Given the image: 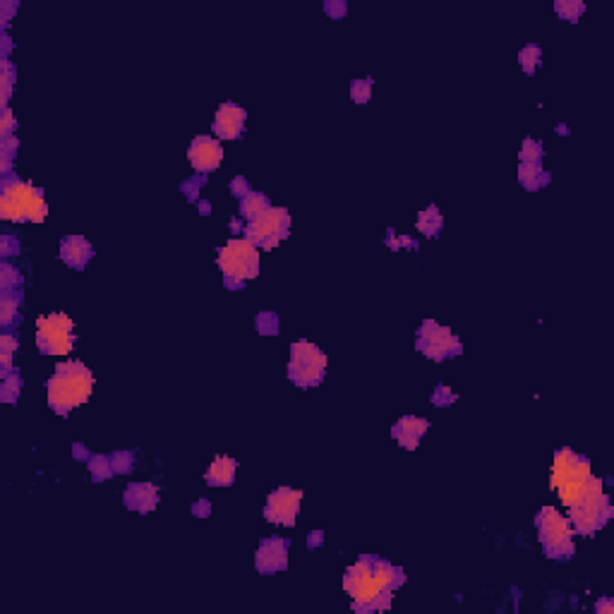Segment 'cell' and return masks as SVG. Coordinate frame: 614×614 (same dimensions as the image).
Listing matches in <instances>:
<instances>
[{"label":"cell","mask_w":614,"mask_h":614,"mask_svg":"<svg viewBox=\"0 0 614 614\" xmlns=\"http://www.w3.org/2000/svg\"><path fill=\"white\" fill-rule=\"evenodd\" d=\"M406 583L404 569L389 564L382 557H360L344 576V588L353 600V610L360 614L387 610L391 593Z\"/></svg>","instance_id":"1"},{"label":"cell","mask_w":614,"mask_h":614,"mask_svg":"<svg viewBox=\"0 0 614 614\" xmlns=\"http://www.w3.org/2000/svg\"><path fill=\"white\" fill-rule=\"evenodd\" d=\"M91 389H94V374L84 362H63L48 379V406L58 415H68L70 410L86 404Z\"/></svg>","instance_id":"2"},{"label":"cell","mask_w":614,"mask_h":614,"mask_svg":"<svg viewBox=\"0 0 614 614\" xmlns=\"http://www.w3.org/2000/svg\"><path fill=\"white\" fill-rule=\"evenodd\" d=\"M0 192V216L13 224H41L48 216V204L43 190L17 176L3 178Z\"/></svg>","instance_id":"3"},{"label":"cell","mask_w":614,"mask_h":614,"mask_svg":"<svg viewBox=\"0 0 614 614\" xmlns=\"http://www.w3.org/2000/svg\"><path fill=\"white\" fill-rule=\"evenodd\" d=\"M571 528L574 532H578L581 537H590L595 535L597 530H602L607 523H610L614 507L612 499L605 494V485H602L600 477L590 475L588 482H585L581 497L571 504Z\"/></svg>","instance_id":"4"},{"label":"cell","mask_w":614,"mask_h":614,"mask_svg":"<svg viewBox=\"0 0 614 614\" xmlns=\"http://www.w3.org/2000/svg\"><path fill=\"white\" fill-rule=\"evenodd\" d=\"M219 269L228 291H240L247 281L259 276V250L247 238H231L219 250Z\"/></svg>","instance_id":"5"},{"label":"cell","mask_w":614,"mask_h":614,"mask_svg":"<svg viewBox=\"0 0 614 614\" xmlns=\"http://www.w3.org/2000/svg\"><path fill=\"white\" fill-rule=\"evenodd\" d=\"M590 475H593V468H590V461L583 454H576L574 449H559L554 454L552 490L559 492V499L567 507H571L581 497Z\"/></svg>","instance_id":"6"},{"label":"cell","mask_w":614,"mask_h":614,"mask_svg":"<svg viewBox=\"0 0 614 614\" xmlns=\"http://www.w3.org/2000/svg\"><path fill=\"white\" fill-rule=\"evenodd\" d=\"M535 525H537V535H540V545L542 552L550 559H559V562H567V559L574 557V528L571 521L567 516H562L554 507H542L540 514L535 516Z\"/></svg>","instance_id":"7"},{"label":"cell","mask_w":614,"mask_h":614,"mask_svg":"<svg viewBox=\"0 0 614 614\" xmlns=\"http://www.w3.org/2000/svg\"><path fill=\"white\" fill-rule=\"evenodd\" d=\"M329 358L309 341H298L291 346V358H288V379L298 384L300 389L319 387L322 379L327 377Z\"/></svg>","instance_id":"8"},{"label":"cell","mask_w":614,"mask_h":614,"mask_svg":"<svg viewBox=\"0 0 614 614\" xmlns=\"http://www.w3.org/2000/svg\"><path fill=\"white\" fill-rule=\"evenodd\" d=\"M36 346L43 355H65L75 344V322L65 312L43 314L36 322Z\"/></svg>","instance_id":"9"},{"label":"cell","mask_w":614,"mask_h":614,"mask_svg":"<svg viewBox=\"0 0 614 614\" xmlns=\"http://www.w3.org/2000/svg\"><path fill=\"white\" fill-rule=\"evenodd\" d=\"M291 233V214L281 206H269L245 226V238L254 247L271 250Z\"/></svg>","instance_id":"10"},{"label":"cell","mask_w":614,"mask_h":614,"mask_svg":"<svg viewBox=\"0 0 614 614\" xmlns=\"http://www.w3.org/2000/svg\"><path fill=\"white\" fill-rule=\"evenodd\" d=\"M415 348L425 358H430V360L442 362L459 355V353L463 351V344H461V339L449 327H439L434 319H425V322L420 324V329H417Z\"/></svg>","instance_id":"11"},{"label":"cell","mask_w":614,"mask_h":614,"mask_svg":"<svg viewBox=\"0 0 614 614\" xmlns=\"http://www.w3.org/2000/svg\"><path fill=\"white\" fill-rule=\"evenodd\" d=\"M302 492L293 490V487H276L274 492L266 497L264 519L269 523L279 525H296V519L300 514Z\"/></svg>","instance_id":"12"},{"label":"cell","mask_w":614,"mask_h":614,"mask_svg":"<svg viewBox=\"0 0 614 614\" xmlns=\"http://www.w3.org/2000/svg\"><path fill=\"white\" fill-rule=\"evenodd\" d=\"M187 161L197 173H211L224 161V146L216 137H194L187 146Z\"/></svg>","instance_id":"13"},{"label":"cell","mask_w":614,"mask_h":614,"mask_svg":"<svg viewBox=\"0 0 614 614\" xmlns=\"http://www.w3.org/2000/svg\"><path fill=\"white\" fill-rule=\"evenodd\" d=\"M247 125V111L233 101H226L219 106L214 116V132L221 139H240Z\"/></svg>","instance_id":"14"},{"label":"cell","mask_w":614,"mask_h":614,"mask_svg":"<svg viewBox=\"0 0 614 614\" xmlns=\"http://www.w3.org/2000/svg\"><path fill=\"white\" fill-rule=\"evenodd\" d=\"M254 567L259 574H276L288 567V542L284 537H266L254 554Z\"/></svg>","instance_id":"15"},{"label":"cell","mask_w":614,"mask_h":614,"mask_svg":"<svg viewBox=\"0 0 614 614\" xmlns=\"http://www.w3.org/2000/svg\"><path fill=\"white\" fill-rule=\"evenodd\" d=\"M125 507L130 512H139V514H149L159 507V487L154 482H130L125 487Z\"/></svg>","instance_id":"16"},{"label":"cell","mask_w":614,"mask_h":614,"mask_svg":"<svg viewBox=\"0 0 614 614\" xmlns=\"http://www.w3.org/2000/svg\"><path fill=\"white\" fill-rule=\"evenodd\" d=\"M430 430V422L425 417H417V415H404L394 427H391V437L401 444L404 449H417V444L422 442V437Z\"/></svg>","instance_id":"17"},{"label":"cell","mask_w":614,"mask_h":614,"mask_svg":"<svg viewBox=\"0 0 614 614\" xmlns=\"http://www.w3.org/2000/svg\"><path fill=\"white\" fill-rule=\"evenodd\" d=\"M58 254H61V262L68 264L70 269L82 271L86 262L94 257V247H91V243L84 236H65L61 240Z\"/></svg>","instance_id":"18"},{"label":"cell","mask_w":614,"mask_h":614,"mask_svg":"<svg viewBox=\"0 0 614 614\" xmlns=\"http://www.w3.org/2000/svg\"><path fill=\"white\" fill-rule=\"evenodd\" d=\"M236 473H238V461L231 459V456H219V459L211 461V466L204 473L206 485L211 487H231L236 482Z\"/></svg>","instance_id":"19"},{"label":"cell","mask_w":614,"mask_h":614,"mask_svg":"<svg viewBox=\"0 0 614 614\" xmlns=\"http://www.w3.org/2000/svg\"><path fill=\"white\" fill-rule=\"evenodd\" d=\"M20 305L22 291H0V322H3V329H13V324L20 322Z\"/></svg>","instance_id":"20"},{"label":"cell","mask_w":614,"mask_h":614,"mask_svg":"<svg viewBox=\"0 0 614 614\" xmlns=\"http://www.w3.org/2000/svg\"><path fill=\"white\" fill-rule=\"evenodd\" d=\"M519 181H521L523 187H528V190H540V187H545V185L550 183V173L542 168V161H540V164L521 161V164H519Z\"/></svg>","instance_id":"21"},{"label":"cell","mask_w":614,"mask_h":614,"mask_svg":"<svg viewBox=\"0 0 614 614\" xmlns=\"http://www.w3.org/2000/svg\"><path fill=\"white\" fill-rule=\"evenodd\" d=\"M415 228H417V231H420L425 238L439 236V233H442V228H444V216H442V211H439L434 204H430L425 211H420V214H417Z\"/></svg>","instance_id":"22"},{"label":"cell","mask_w":614,"mask_h":614,"mask_svg":"<svg viewBox=\"0 0 614 614\" xmlns=\"http://www.w3.org/2000/svg\"><path fill=\"white\" fill-rule=\"evenodd\" d=\"M271 206V202H269V197H266L264 192H250L247 197H243L240 199V216L243 219H247V221H252L254 216H259L262 214V211H266Z\"/></svg>","instance_id":"23"},{"label":"cell","mask_w":614,"mask_h":614,"mask_svg":"<svg viewBox=\"0 0 614 614\" xmlns=\"http://www.w3.org/2000/svg\"><path fill=\"white\" fill-rule=\"evenodd\" d=\"M17 351H20V339L10 329H5L3 336H0V362H3V374H8L15 369L13 358Z\"/></svg>","instance_id":"24"},{"label":"cell","mask_w":614,"mask_h":614,"mask_svg":"<svg viewBox=\"0 0 614 614\" xmlns=\"http://www.w3.org/2000/svg\"><path fill=\"white\" fill-rule=\"evenodd\" d=\"M540 63H542V48L537 46V43H528V46L521 48L519 65L523 68L525 75H535L537 68H540Z\"/></svg>","instance_id":"25"},{"label":"cell","mask_w":614,"mask_h":614,"mask_svg":"<svg viewBox=\"0 0 614 614\" xmlns=\"http://www.w3.org/2000/svg\"><path fill=\"white\" fill-rule=\"evenodd\" d=\"M22 394V374L17 372V369H13V372L3 374V384H0V396H3L5 404L13 406L15 401L20 399Z\"/></svg>","instance_id":"26"},{"label":"cell","mask_w":614,"mask_h":614,"mask_svg":"<svg viewBox=\"0 0 614 614\" xmlns=\"http://www.w3.org/2000/svg\"><path fill=\"white\" fill-rule=\"evenodd\" d=\"M86 463H89V473H91V477H94V482H106L111 475H116V473H113L111 456H103V454L91 456Z\"/></svg>","instance_id":"27"},{"label":"cell","mask_w":614,"mask_h":614,"mask_svg":"<svg viewBox=\"0 0 614 614\" xmlns=\"http://www.w3.org/2000/svg\"><path fill=\"white\" fill-rule=\"evenodd\" d=\"M20 149V139L15 137H5V139H0V161H3V164H0V171H3V178L5 176H13V173H10V168H13V161H15V151Z\"/></svg>","instance_id":"28"},{"label":"cell","mask_w":614,"mask_h":614,"mask_svg":"<svg viewBox=\"0 0 614 614\" xmlns=\"http://www.w3.org/2000/svg\"><path fill=\"white\" fill-rule=\"evenodd\" d=\"M554 13L564 22H578L581 15L585 13V5L581 0H557L554 3Z\"/></svg>","instance_id":"29"},{"label":"cell","mask_w":614,"mask_h":614,"mask_svg":"<svg viewBox=\"0 0 614 614\" xmlns=\"http://www.w3.org/2000/svg\"><path fill=\"white\" fill-rule=\"evenodd\" d=\"M15 65L5 58V61H0V82H3V108H10L8 101H10V94H13V84H15Z\"/></svg>","instance_id":"30"},{"label":"cell","mask_w":614,"mask_h":614,"mask_svg":"<svg viewBox=\"0 0 614 614\" xmlns=\"http://www.w3.org/2000/svg\"><path fill=\"white\" fill-rule=\"evenodd\" d=\"M0 291H22V274L13 264L3 262L0 269Z\"/></svg>","instance_id":"31"},{"label":"cell","mask_w":614,"mask_h":614,"mask_svg":"<svg viewBox=\"0 0 614 614\" xmlns=\"http://www.w3.org/2000/svg\"><path fill=\"white\" fill-rule=\"evenodd\" d=\"M254 327L262 336H276L279 334V314L276 312H259L254 319Z\"/></svg>","instance_id":"32"},{"label":"cell","mask_w":614,"mask_h":614,"mask_svg":"<svg viewBox=\"0 0 614 614\" xmlns=\"http://www.w3.org/2000/svg\"><path fill=\"white\" fill-rule=\"evenodd\" d=\"M111 463L116 475H128L135 468V454L132 451H116V454H111Z\"/></svg>","instance_id":"33"},{"label":"cell","mask_w":614,"mask_h":614,"mask_svg":"<svg viewBox=\"0 0 614 614\" xmlns=\"http://www.w3.org/2000/svg\"><path fill=\"white\" fill-rule=\"evenodd\" d=\"M372 79H353L351 82V99L355 103H367L369 96H372Z\"/></svg>","instance_id":"34"},{"label":"cell","mask_w":614,"mask_h":614,"mask_svg":"<svg viewBox=\"0 0 614 614\" xmlns=\"http://www.w3.org/2000/svg\"><path fill=\"white\" fill-rule=\"evenodd\" d=\"M521 161H530V164H540L542 161V142L537 139H523V146H521Z\"/></svg>","instance_id":"35"},{"label":"cell","mask_w":614,"mask_h":614,"mask_svg":"<svg viewBox=\"0 0 614 614\" xmlns=\"http://www.w3.org/2000/svg\"><path fill=\"white\" fill-rule=\"evenodd\" d=\"M454 401H456V394L447 387V384H439V387L434 389V394H432V404L434 406H439V408L444 406V408H447V406H451Z\"/></svg>","instance_id":"36"},{"label":"cell","mask_w":614,"mask_h":614,"mask_svg":"<svg viewBox=\"0 0 614 614\" xmlns=\"http://www.w3.org/2000/svg\"><path fill=\"white\" fill-rule=\"evenodd\" d=\"M0 139H5V137H13V132L15 130H17V121H15V116H13V111H10V108H3V116H0Z\"/></svg>","instance_id":"37"},{"label":"cell","mask_w":614,"mask_h":614,"mask_svg":"<svg viewBox=\"0 0 614 614\" xmlns=\"http://www.w3.org/2000/svg\"><path fill=\"white\" fill-rule=\"evenodd\" d=\"M324 13H327L331 20H341L348 13V5H346L344 0H327V3H324Z\"/></svg>","instance_id":"38"},{"label":"cell","mask_w":614,"mask_h":614,"mask_svg":"<svg viewBox=\"0 0 614 614\" xmlns=\"http://www.w3.org/2000/svg\"><path fill=\"white\" fill-rule=\"evenodd\" d=\"M231 192L236 194L238 199H243V197H247V194L252 192V187H250V183L245 181V178L238 176V178H233V181H231Z\"/></svg>","instance_id":"39"},{"label":"cell","mask_w":614,"mask_h":614,"mask_svg":"<svg viewBox=\"0 0 614 614\" xmlns=\"http://www.w3.org/2000/svg\"><path fill=\"white\" fill-rule=\"evenodd\" d=\"M0 252H3V259H8L10 254L20 252V240H17V238L3 236V238H0Z\"/></svg>","instance_id":"40"},{"label":"cell","mask_w":614,"mask_h":614,"mask_svg":"<svg viewBox=\"0 0 614 614\" xmlns=\"http://www.w3.org/2000/svg\"><path fill=\"white\" fill-rule=\"evenodd\" d=\"M387 245H389L391 250H399V247H413V250H415V240H413V238H408V236L396 238V233H394V231H389Z\"/></svg>","instance_id":"41"},{"label":"cell","mask_w":614,"mask_h":614,"mask_svg":"<svg viewBox=\"0 0 614 614\" xmlns=\"http://www.w3.org/2000/svg\"><path fill=\"white\" fill-rule=\"evenodd\" d=\"M595 612L597 614H612L614 612V600L612 597H600V600L595 602Z\"/></svg>","instance_id":"42"},{"label":"cell","mask_w":614,"mask_h":614,"mask_svg":"<svg viewBox=\"0 0 614 614\" xmlns=\"http://www.w3.org/2000/svg\"><path fill=\"white\" fill-rule=\"evenodd\" d=\"M202 183H204V178H197V181H187L183 185V192L187 194V197H197V190L202 187Z\"/></svg>","instance_id":"43"},{"label":"cell","mask_w":614,"mask_h":614,"mask_svg":"<svg viewBox=\"0 0 614 614\" xmlns=\"http://www.w3.org/2000/svg\"><path fill=\"white\" fill-rule=\"evenodd\" d=\"M0 8H3V24H8L10 17H13V13L20 8V5H17V3H3V5H0Z\"/></svg>","instance_id":"44"},{"label":"cell","mask_w":614,"mask_h":614,"mask_svg":"<svg viewBox=\"0 0 614 614\" xmlns=\"http://www.w3.org/2000/svg\"><path fill=\"white\" fill-rule=\"evenodd\" d=\"M72 456H75V459H79V461H84V459H91V456H89V451H86V447H84V444H75V447H72Z\"/></svg>","instance_id":"45"},{"label":"cell","mask_w":614,"mask_h":614,"mask_svg":"<svg viewBox=\"0 0 614 614\" xmlns=\"http://www.w3.org/2000/svg\"><path fill=\"white\" fill-rule=\"evenodd\" d=\"M209 509H211V507H209V502H206V499H202V502H197V504H194V507H192V514L204 516L206 512H209Z\"/></svg>","instance_id":"46"},{"label":"cell","mask_w":614,"mask_h":614,"mask_svg":"<svg viewBox=\"0 0 614 614\" xmlns=\"http://www.w3.org/2000/svg\"><path fill=\"white\" fill-rule=\"evenodd\" d=\"M322 535H324L322 530H314L312 535H309V547H319V545H322Z\"/></svg>","instance_id":"47"}]
</instances>
